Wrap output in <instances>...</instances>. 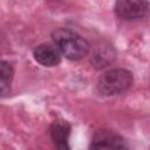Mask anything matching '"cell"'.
I'll list each match as a JSON object with an SVG mask.
<instances>
[{"mask_svg":"<svg viewBox=\"0 0 150 150\" xmlns=\"http://www.w3.org/2000/svg\"><path fill=\"white\" fill-rule=\"evenodd\" d=\"M89 150H129L127 141L116 131L98 130L91 138Z\"/></svg>","mask_w":150,"mask_h":150,"instance_id":"cell-3","label":"cell"},{"mask_svg":"<svg viewBox=\"0 0 150 150\" xmlns=\"http://www.w3.org/2000/svg\"><path fill=\"white\" fill-rule=\"evenodd\" d=\"M50 138L56 148V150H70L69 136H70V124L64 120H56L49 127Z\"/></svg>","mask_w":150,"mask_h":150,"instance_id":"cell-5","label":"cell"},{"mask_svg":"<svg viewBox=\"0 0 150 150\" xmlns=\"http://www.w3.org/2000/svg\"><path fill=\"white\" fill-rule=\"evenodd\" d=\"M116 15L124 21L141 20L149 15L150 4L146 1H135V0H120L115 4Z\"/></svg>","mask_w":150,"mask_h":150,"instance_id":"cell-4","label":"cell"},{"mask_svg":"<svg viewBox=\"0 0 150 150\" xmlns=\"http://www.w3.org/2000/svg\"><path fill=\"white\" fill-rule=\"evenodd\" d=\"M13 67L7 61L0 62V93L1 96H6L11 90V83L13 80Z\"/></svg>","mask_w":150,"mask_h":150,"instance_id":"cell-7","label":"cell"},{"mask_svg":"<svg viewBox=\"0 0 150 150\" xmlns=\"http://www.w3.org/2000/svg\"><path fill=\"white\" fill-rule=\"evenodd\" d=\"M132 84V74L123 68H115L103 73L97 81V90L105 96L127 91Z\"/></svg>","mask_w":150,"mask_h":150,"instance_id":"cell-2","label":"cell"},{"mask_svg":"<svg viewBox=\"0 0 150 150\" xmlns=\"http://www.w3.org/2000/svg\"><path fill=\"white\" fill-rule=\"evenodd\" d=\"M52 39L60 53L69 60H80L84 57L90 49L84 38L68 28L55 29L52 34Z\"/></svg>","mask_w":150,"mask_h":150,"instance_id":"cell-1","label":"cell"},{"mask_svg":"<svg viewBox=\"0 0 150 150\" xmlns=\"http://www.w3.org/2000/svg\"><path fill=\"white\" fill-rule=\"evenodd\" d=\"M33 56L36 62L45 67H54L61 62L60 50L48 43H41L33 49Z\"/></svg>","mask_w":150,"mask_h":150,"instance_id":"cell-6","label":"cell"}]
</instances>
